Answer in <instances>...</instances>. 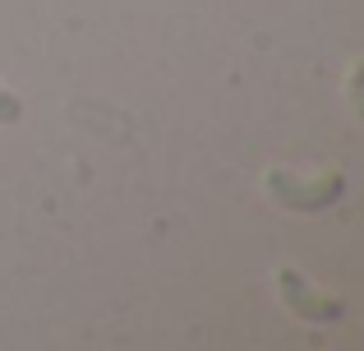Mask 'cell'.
Masks as SVG:
<instances>
[{"mask_svg": "<svg viewBox=\"0 0 364 351\" xmlns=\"http://www.w3.org/2000/svg\"><path fill=\"white\" fill-rule=\"evenodd\" d=\"M263 189L286 213H323V208H332L346 194V176H341L337 167H328V172H318V176H295V172H286V167H267Z\"/></svg>", "mask_w": 364, "mask_h": 351, "instance_id": "1", "label": "cell"}, {"mask_svg": "<svg viewBox=\"0 0 364 351\" xmlns=\"http://www.w3.org/2000/svg\"><path fill=\"white\" fill-rule=\"evenodd\" d=\"M277 296H282V305L291 310L295 319H304V324H341V319H346V305H341L337 296H328V291H318L300 268H291V263L277 268Z\"/></svg>", "mask_w": 364, "mask_h": 351, "instance_id": "2", "label": "cell"}, {"mask_svg": "<svg viewBox=\"0 0 364 351\" xmlns=\"http://www.w3.org/2000/svg\"><path fill=\"white\" fill-rule=\"evenodd\" d=\"M346 98H350V107H355V116L364 120V56L350 65V74H346Z\"/></svg>", "mask_w": 364, "mask_h": 351, "instance_id": "3", "label": "cell"}, {"mask_svg": "<svg viewBox=\"0 0 364 351\" xmlns=\"http://www.w3.org/2000/svg\"><path fill=\"white\" fill-rule=\"evenodd\" d=\"M18 116H23V102H18L14 93H5V88H0V125H14Z\"/></svg>", "mask_w": 364, "mask_h": 351, "instance_id": "4", "label": "cell"}]
</instances>
